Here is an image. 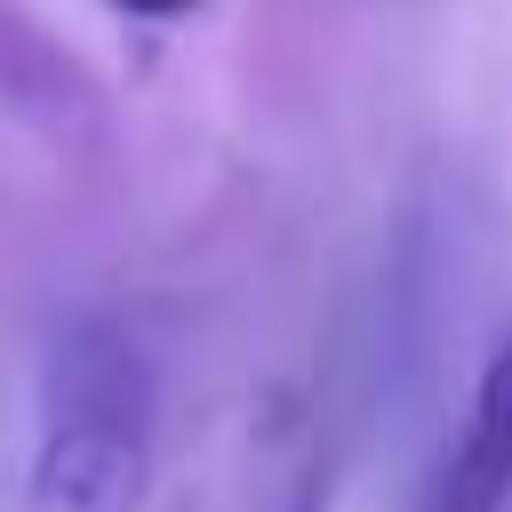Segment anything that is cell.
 <instances>
[{
  "mask_svg": "<svg viewBox=\"0 0 512 512\" xmlns=\"http://www.w3.org/2000/svg\"><path fill=\"white\" fill-rule=\"evenodd\" d=\"M160 440V376L136 328L72 312L40 352L32 392V496L40 512H136Z\"/></svg>",
  "mask_w": 512,
  "mask_h": 512,
  "instance_id": "1",
  "label": "cell"
},
{
  "mask_svg": "<svg viewBox=\"0 0 512 512\" xmlns=\"http://www.w3.org/2000/svg\"><path fill=\"white\" fill-rule=\"evenodd\" d=\"M512 504V328L472 376V408L456 440L432 456L416 512H504Z\"/></svg>",
  "mask_w": 512,
  "mask_h": 512,
  "instance_id": "2",
  "label": "cell"
},
{
  "mask_svg": "<svg viewBox=\"0 0 512 512\" xmlns=\"http://www.w3.org/2000/svg\"><path fill=\"white\" fill-rule=\"evenodd\" d=\"M256 512H336V472H328V448H304V456L272 480V496H264Z\"/></svg>",
  "mask_w": 512,
  "mask_h": 512,
  "instance_id": "3",
  "label": "cell"
},
{
  "mask_svg": "<svg viewBox=\"0 0 512 512\" xmlns=\"http://www.w3.org/2000/svg\"><path fill=\"white\" fill-rule=\"evenodd\" d=\"M120 16H144V24H176V16H192L200 0H112Z\"/></svg>",
  "mask_w": 512,
  "mask_h": 512,
  "instance_id": "4",
  "label": "cell"
}]
</instances>
